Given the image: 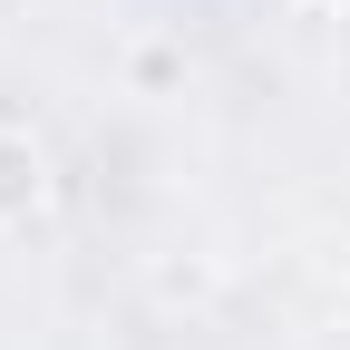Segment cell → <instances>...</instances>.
Instances as JSON below:
<instances>
[{
	"instance_id": "1",
	"label": "cell",
	"mask_w": 350,
	"mask_h": 350,
	"mask_svg": "<svg viewBox=\"0 0 350 350\" xmlns=\"http://www.w3.org/2000/svg\"><path fill=\"white\" fill-rule=\"evenodd\" d=\"M29 204H39V146L0 137V214H29Z\"/></svg>"
}]
</instances>
